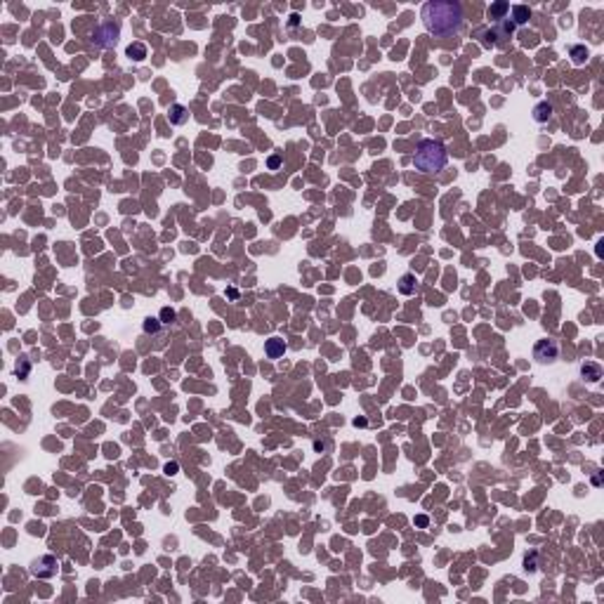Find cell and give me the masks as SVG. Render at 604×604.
<instances>
[{"label":"cell","instance_id":"7a4b0ae2","mask_svg":"<svg viewBox=\"0 0 604 604\" xmlns=\"http://www.w3.org/2000/svg\"><path fill=\"white\" fill-rule=\"evenodd\" d=\"M448 163V151L439 139H423L416 149L413 165L420 172H439Z\"/></svg>","mask_w":604,"mask_h":604},{"label":"cell","instance_id":"9a60e30c","mask_svg":"<svg viewBox=\"0 0 604 604\" xmlns=\"http://www.w3.org/2000/svg\"><path fill=\"white\" fill-rule=\"evenodd\" d=\"M161 319H163L161 323H165V326H168V323H172L175 319H177V314H175V309L163 307V309H161Z\"/></svg>","mask_w":604,"mask_h":604},{"label":"cell","instance_id":"ba28073f","mask_svg":"<svg viewBox=\"0 0 604 604\" xmlns=\"http://www.w3.org/2000/svg\"><path fill=\"white\" fill-rule=\"evenodd\" d=\"M510 12V3H505V0H498V3H494V5L488 7L486 17L494 21H503L505 19V14Z\"/></svg>","mask_w":604,"mask_h":604},{"label":"cell","instance_id":"5b68a950","mask_svg":"<svg viewBox=\"0 0 604 604\" xmlns=\"http://www.w3.org/2000/svg\"><path fill=\"white\" fill-rule=\"evenodd\" d=\"M57 569H59L57 557L43 555V557H38V559L31 564V576H35V578H52L57 574Z\"/></svg>","mask_w":604,"mask_h":604},{"label":"cell","instance_id":"2e32d148","mask_svg":"<svg viewBox=\"0 0 604 604\" xmlns=\"http://www.w3.org/2000/svg\"><path fill=\"white\" fill-rule=\"evenodd\" d=\"M158 330H161V321H158V319H146L144 333H158Z\"/></svg>","mask_w":604,"mask_h":604},{"label":"cell","instance_id":"4fadbf2b","mask_svg":"<svg viewBox=\"0 0 604 604\" xmlns=\"http://www.w3.org/2000/svg\"><path fill=\"white\" fill-rule=\"evenodd\" d=\"M569 55H571V62L576 64V66H581V64H585V59H588V48H585V45H571Z\"/></svg>","mask_w":604,"mask_h":604},{"label":"cell","instance_id":"3957f363","mask_svg":"<svg viewBox=\"0 0 604 604\" xmlns=\"http://www.w3.org/2000/svg\"><path fill=\"white\" fill-rule=\"evenodd\" d=\"M118 35H121L118 21L106 19L92 31V43H95L97 48H114V45L118 43Z\"/></svg>","mask_w":604,"mask_h":604},{"label":"cell","instance_id":"8992f818","mask_svg":"<svg viewBox=\"0 0 604 604\" xmlns=\"http://www.w3.org/2000/svg\"><path fill=\"white\" fill-rule=\"evenodd\" d=\"M286 343H283L281 337H269L267 343H265V354H267L269 359H279L286 354Z\"/></svg>","mask_w":604,"mask_h":604},{"label":"cell","instance_id":"603a6c76","mask_svg":"<svg viewBox=\"0 0 604 604\" xmlns=\"http://www.w3.org/2000/svg\"><path fill=\"white\" fill-rule=\"evenodd\" d=\"M297 24H300V17H297V14H290V21H288V26L293 28V26H297Z\"/></svg>","mask_w":604,"mask_h":604},{"label":"cell","instance_id":"ffe728a7","mask_svg":"<svg viewBox=\"0 0 604 604\" xmlns=\"http://www.w3.org/2000/svg\"><path fill=\"white\" fill-rule=\"evenodd\" d=\"M267 165L272 168V170H274V168H279V165H281V156H272V158L267 161Z\"/></svg>","mask_w":604,"mask_h":604},{"label":"cell","instance_id":"d6986e66","mask_svg":"<svg viewBox=\"0 0 604 604\" xmlns=\"http://www.w3.org/2000/svg\"><path fill=\"white\" fill-rule=\"evenodd\" d=\"M165 474H177V470H179V465L177 463H165Z\"/></svg>","mask_w":604,"mask_h":604},{"label":"cell","instance_id":"9c48e42d","mask_svg":"<svg viewBox=\"0 0 604 604\" xmlns=\"http://www.w3.org/2000/svg\"><path fill=\"white\" fill-rule=\"evenodd\" d=\"M552 118V104L550 102H538L534 106V121L536 123H548Z\"/></svg>","mask_w":604,"mask_h":604},{"label":"cell","instance_id":"7402d4cb","mask_svg":"<svg viewBox=\"0 0 604 604\" xmlns=\"http://www.w3.org/2000/svg\"><path fill=\"white\" fill-rule=\"evenodd\" d=\"M314 448H316V451H323V448H330V441H323V444H321V441H314Z\"/></svg>","mask_w":604,"mask_h":604},{"label":"cell","instance_id":"6da1fadb","mask_svg":"<svg viewBox=\"0 0 604 604\" xmlns=\"http://www.w3.org/2000/svg\"><path fill=\"white\" fill-rule=\"evenodd\" d=\"M423 24L430 33L439 35V38H451V35L460 33L463 28V7L456 0H430L420 10Z\"/></svg>","mask_w":604,"mask_h":604},{"label":"cell","instance_id":"52a82bcc","mask_svg":"<svg viewBox=\"0 0 604 604\" xmlns=\"http://www.w3.org/2000/svg\"><path fill=\"white\" fill-rule=\"evenodd\" d=\"M581 375H583V380H588V383H599V380H602V366L595 364V361H585V364L581 366Z\"/></svg>","mask_w":604,"mask_h":604},{"label":"cell","instance_id":"30bf717a","mask_svg":"<svg viewBox=\"0 0 604 604\" xmlns=\"http://www.w3.org/2000/svg\"><path fill=\"white\" fill-rule=\"evenodd\" d=\"M510 12H512V24L515 26H524L528 19H531V10H528L526 5H515V7H510Z\"/></svg>","mask_w":604,"mask_h":604},{"label":"cell","instance_id":"44dd1931","mask_svg":"<svg viewBox=\"0 0 604 604\" xmlns=\"http://www.w3.org/2000/svg\"><path fill=\"white\" fill-rule=\"evenodd\" d=\"M416 524H418V526H427V524H430V519H427L425 515H418V517H416Z\"/></svg>","mask_w":604,"mask_h":604},{"label":"cell","instance_id":"8fae6325","mask_svg":"<svg viewBox=\"0 0 604 604\" xmlns=\"http://www.w3.org/2000/svg\"><path fill=\"white\" fill-rule=\"evenodd\" d=\"M186 121H189V111H186V106H182V104H172L170 106V123L172 125H184Z\"/></svg>","mask_w":604,"mask_h":604},{"label":"cell","instance_id":"e0dca14e","mask_svg":"<svg viewBox=\"0 0 604 604\" xmlns=\"http://www.w3.org/2000/svg\"><path fill=\"white\" fill-rule=\"evenodd\" d=\"M28 371H31V364H28L26 359H21L19 364H17V375H19V378H26V375H28Z\"/></svg>","mask_w":604,"mask_h":604},{"label":"cell","instance_id":"277c9868","mask_svg":"<svg viewBox=\"0 0 604 604\" xmlns=\"http://www.w3.org/2000/svg\"><path fill=\"white\" fill-rule=\"evenodd\" d=\"M534 359L538 364H552L559 359V343L552 337H543L534 347Z\"/></svg>","mask_w":604,"mask_h":604},{"label":"cell","instance_id":"ac0fdd59","mask_svg":"<svg viewBox=\"0 0 604 604\" xmlns=\"http://www.w3.org/2000/svg\"><path fill=\"white\" fill-rule=\"evenodd\" d=\"M524 569H526V571H536V552H531V555L524 557Z\"/></svg>","mask_w":604,"mask_h":604},{"label":"cell","instance_id":"7c38bea8","mask_svg":"<svg viewBox=\"0 0 604 604\" xmlns=\"http://www.w3.org/2000/svg\"><path fill=\"white\" fill-rule=\"evenodd\" d=\"M416 276L413 274H404L401 279H399V293L401 295H413L416 293Z\"/></svg>","mask_w":604,"mask_h":604},{"label":"cell","instance_id":"5bb4252c","mask_svg":"<svg viewBox=\"0 0 604 604\" xmlns=\"http://www.w3.org/2000/svg\"><path fill=\"white\" fill-rule=\"evenodd\" d=\"M128 57L135 59V62H142L146 57V45L144 43H132V45H128Z\"/></svg>","mask_w":604,"mask_h":604}]
</instances>
